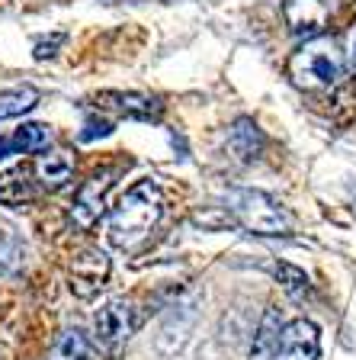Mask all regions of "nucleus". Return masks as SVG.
I'll return each instance as SVG.
<instances>
[{
  "mask_svg": "<svg viewBox=\"0 0 356 360\" xmlns=\"http://www.w3.org/2000/svg\"><path fill=\"white\" fill-rule=\"evenodd\" d=\"M52 145V129L42 122H22L20 129L0 135V161L13 155H39Z\"/></svg>",
  "mask_w": 356,
  "mask_h": 360,
  "instance_id": "obj_9",
  "label": "nucleus"
},
{
  "mask_svg": "<svg viewBox=\"0 0 356 360\" xmlns=\"http://www.w3.org/2000/svg\"><path fill=\"white\" fill-rule=\"evenodd\" d=\"M39 103V90L36 87H13V90H0V120H16L22 112H29Z\"/></svg>",
  "mask_w": 356,
  "mask_h": 360,
  "instance_id": "obj_15",
  "label": "nucleus"
},
{
  "mask_svg": "<svg viewBox=\"0 0 356 360\" xmlns=\"http://www.w3.org/2000/svg\"><path fill=\"white\" fill-rule=\"evenodd\" d=\"M100 110H112L126 120H157L161 116V100L148 97V94H122V90H103L97 94Z\"/></svg>",
  "mask_w": 356,
  "mask_h": 360,
  "instance_id": "obj_8",
  "label": "nucleus"
},
{
  "mask_svg": "<svg viewBox=\"0 0 356 360\" xmlns=\"http://www.w3.org/2000/svg\"><path fill=\"white\" fill-rule=\"evenodd\" d=\"M334 7H337V0H286L282 4V16H286V26L296 36L315 39L327 26Z\"/></svg>",
  "mask_w": 356,
  "mask_h": 360,
  "instance_id": "obj_7",
  "label": "nucleus"
},
{
  "mask_svg": "<svg viewBox=\"0 0 356 360\" xmlns=\"http://www.w3.org/2000/svg\"><path fill=\"white\" fill-rule=\"evenodd\" d=\"M161 216H164L161 187L151 177L132 184L126 193L119 196V202L110 212V222H106L112 248H119V251H138L151 238V232L157 229Z\"/></svg>",
  "mask_w": 356,
  "mask_h": 360,
  "instance_id": "obj_1",
  "label": "nucleus"
},
{
  "mask_svg": "<svg viewBox=\"0 0 356 360\" xmlns=\"http://www.w3.org/2000/svg\"><path fill=\"white\" fill-rule=\"evenodd\" d=\"M321 341H318V328L305 319H296L292 325H286L282 331V345H279V360H318Z\"/></svg>",
  "mask_w": 356,
  "mask_h": 360,
  "instance_id": "obj_10",
  "label": "nucleus"
},
{
  "mask_svg": "<svg viewBox=\"0 0 356 360\" xmlns=\"http://www.w3.org/2000/svg\"><path fill=\"white\" fill-rule=\"evenodd\" d=\"M32 174H36L42 190H61L74 177V155L71 151H45V155L36 158Z\"/></svg>",
  "mask_w": 356,
  "mask_h": 360,
  "instance_id": "obj_12",
  "label": "nucleus"
},
{
  "mask_svg": "<svg viewBox=\"0 0 356 360\" xmlns=\"http://www.w3.org/2000/svg\"><path fill=\"white\" fill-rule=\"evenodd\" d=\"M141 315L135 302L128 300H112L93 315V345L106 354V357H119L138 331Z\"/></svg>",
  "mask_w": 356,
  "mask_h": 360,
  "instance_id": "obj_4",
  "label": "nucleus"
},
{
  "mask_svg": "<svg viewBox=\"0 0 356 360\" xmlns=\"http://www.w3.org/2000/svg\"><path fill=\"white\" fill-rule=\"evenodd\" d=\"M100 347L93 345V338H87L84 331H65V335L58 338V345H55V351L48 354V360H100L97 357Z\"/></svg>",
  "mask_w": 356,
  "mask_h": 360,
  "instance_id": "obj_14",
  "label": "nucleus"
},
{
  "mask_svg": "<svg viewBox=\"0 0 356 360\" xmlns=\"http://www.w3.org/2000/svg\"><path fill=\"white\" fill-rule=\"evenodd\" d=\"M112 177H116V171H112V167H106V171L93 174V177H90L87 184L77 190L74 206H71V222H74L77 229L90 232V229H93V225L103 219V212H106V193H110V187H112Z\"/></svg>",
  "mask_w": 356,
  "mask_h": 360,
  "instance_id": "obj_5",
  "label": "nucleus"
},
{
  "mask_svg": "<svg viewBox=\"0 0 356 360\" xmlns=\"http://www.w3.org/2000/svg\"><path fill=\"white\" fill-rule=\"evenodd\" d=\"M276 277H279L282 290L289 292L292 300H308L312 296V283H308V277H305V270L292 267V264H276Z\"/></svg>",
  "mask_w": 356,
  "mask_h": 360,
  "instance_id": "obj_16",
  "label": "nucleus"
},
{
  "mask_svg": "<svg viewBox=\"0 0 356 360\" xmlns=\"http://www.w3.org/2000/svg\"><path fill=\"white\" fill-rule=\"evenodd\" d=\"M289 77L302 90H327L343 77V55L331 36L305 39V45L292 55Z\"/></svg>",
  "mask_w": 356,
  "mask_h": 360,
  "instance_id": "obj_2",
  "label": "nucleus"
},
{
  "mask_svg": "<svg viewBox=\"0 0 356 360\" xmlns=\"http://www.w3.org/2000/svg\"><path fill=\"white\" fill-rule=\"evenodd\" d=\"M225 202L228 216L253 235H286L292 229L289 212L260 190H231Z\"/></svg>",
  "mask_w": 356,
  "mask_h": 360,
  "instance_id": "obj_3",
  "label": "nucleus"
},
{
  "mask_svg": "<svg viewBox=\"0 0 356 360\" xmlns=\"http://www.w3.org/2000/svg\"><path fill=\"white\" fill-rule=\"evenodd\" d=\"M282 319L276 309H267L263 322H260L257 335H253V345H251V360H273L279 354L282 345Z\"/></svg>",
  "mask_w": 356,
  "mask_h": 360,
  "instance_id": "obj_13",
  "label": "nucleus"
},
{
  "mask_svg": "<svg viewBox=\"0 0 356 360\" xmlns=\"http://www.w3.org/2000/svg\"><path fill=\"white\" fill-rule=\"evenodd\" d=\"M110 270L112 264L100 248H84L71 261V292L77 300H93L110 280Z\"/></svg>",
  "mask_w": 356,
  "mask_h": 360,
  "instance_id": "obj_6",
  "label": "nucleus"
},
{
  "mask_svg": "<svg viewBox=\"0 0 356 360\" xmlns=\"http://www.w3.org/2000/svg\"><path fill=\"white\" fill-rule=\"evenodd\" d=\"M39 180H32V171L26 167H10L0 171V202L10 210H22L39 196Z\"/></svg>",
  "mask_w": 356,
  "mask_h": 360,
  "instance_id": "obj_11",
  "label": "nucleus"
},
{
  "mask_svg": "<svg viewBox=\"0 0 356 360\" xmlns=\"http://www.w3.org/2000/svg\"><path fill=\"white\" fill-rule=\"evenodd\" d=\"M112 132V122H106V120H90L87 122V132H81V139L84 142H90V139H97V135H110Z\"/></svg>",
  "mask_w": 356,
  "mask_h": 360,
  "instance_id": "obj_19",
  "label": "nucleus"
},
{
  "mask_svg": "<svg viewBox=\"0 0 356 360\" xmlns=\"http://www.w3.org/2000/svg\"><path fill=\"white\" fill-rule=\"evenodd\" d=\"M350 58H353V68H356V32H353V42H350Z\"/></svg>",
  "mask_w": 356,
  "mask_h": 360,
  "instance_id": "obj_20",
  "label": "nucleus"
},
{
  "mask_svg": "<svg viewBox=\"0 0 356 360\" xmlns=\"http://www.w3.org/2000/svg\"><path fill=\"white\" fill-rule=\"evenodd\" d=\"M61 42H65V32H55L52 39H42V42L36 45V58H39V61L52 58V55H55V49H58Z\"/></svg>",
  "mask_w": 356,
  "mask_h": 360,
  "instance_id": "obj_18",
  "label": "nucleus"
},
{
  "mask_svg": "<svg viewBox=\"0 0 356 360\" xmlns=\"http://www.w3.org/2000/svg\"><path fill=\"white\" fill-rule=\"evenodd\" d=\"M231 145L241 151V158H253L257 155V145H260V132L251 120H241L231 132Z\"/></svg>",
  "mask_w": 356,
  "mask_h": 360,
  "instance_id": "obj_17",
  "label": "nucleus"
}]
</instances>
